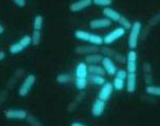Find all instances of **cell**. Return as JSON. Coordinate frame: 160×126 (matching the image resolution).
<instances>
[{
    "label": "cell",
    "instance_id": "cell-1",
    "mask_svg": "<svg viewBox=\"0 0 160 126\" xmlns=\"http://www.w3.org/2000/svg\"><path fill=\"white\" fill-rule=\"evenodd\" d=\"M141 28H142V24H141L140 21H136V23L132 24L131 32H129V36H128V42H127V45H128L131 50H134V49L137 48Z\"/></svg>",
    "mask_w": 160,
    "mask_h": 126
},
{
    "label": "cell",
    "instance_id": "cell-2",
    "mask_svg": "<svg viewBox=\"0 0 160 126\" xmlns=\"http://www.w3.org/2000/svg\"><path fill=\"white\" fill-rule=\"evenodd\" d=\"M35 82H36V78H35L34 74H28L26 76V78L23 79V82L21 83L19 86V89H18V94L20 97H26V95L29 94V92L31 91L32 87L34 86Z\"/></svg>",
    "mask_w": 160,
    "mask_h": 126
},
{
    "label": "cell",
    "instance_id": "cell-3",
    "mask_svg": "<svg viewBox=\"0 0 160 126\" xmlns=\"http://www.w3.org/2000/svg\"><path fill=\"white\" fill-rule=\"evenodd\" d=\"M124 34H125V30L123 28H121V27H119V28L112 30V32L107 33V34L103 37V42H104L105 45L109 46L115 43L116 40H118L119 38H121Z\"/></svg>",
    "mask_w": 160,
    "mask_h": 126
},
{
    "label": "cell",
    "instance_id": "cell-4",
    "mask_svg": "<svg viewBox=\"0 0 160 126\" xmlns=\"http://www.w3.org/2000/svg\"><path fill=\"white\" fill-rule=\"evenodd\" d=\"M112 92H113L112 83L106 82L104 85H102L101 89H100V91H99V94H98V98L103 101V102H106V101L109 100V98L112 97Z\"/></svg>",
    "mask_w": 160,
    "mask_h": 126
},
{
    "label": "cell",
    "instance_id": "cell-5",
    "mask_svg": "<svg viewBox=\"0 0 160 126\" xmlns=\"http://www.w3.org/2000/svg\"><path fill=\"white\" fill-rule=\"evenodd\" d=\"M127 73H136L137 71V53L135 50H131L126 57Z\"/></svg>",
    "mask_w": 160,
    "mask_h": 126
},
{
    "label": "cell",
    "instance_id": "cell-6",
    "mask_svg": "<svg viewBox=\"0 0 160 126\" xmlns=\"http://www.w3.org/2000/svg\"><path fill=\"white\" fill-rule=\"evenodd\" d=\"M4 116L10 120H26L29 114L23 109H9L4 112Z\"/></svg>",
    "mask_w": 160,
    "mask_h": 126
},
{
    "label": "cell",
    "instance_id": "cell-7",
    "mask_svg": "<svg viewBox=\"0 0 160 126\" xmlns=\"http://www.w3.org/2000/svg\"><path fill=\"white\" fill-rule=\"evenodd\" d=\"M112 24V21L109 19L103 17V18H97V19H92L89 23V27L92 30H99V29H105Z\"/></svg>",
    "mask_w": 160,
    "mask_h": 126
},
{
    "label": "cell",
    "instance_id": "cell-8",
    "mask_svg": "<svg viewBox=\"0 0 160 126\" xmlns=\"http://www.w3.org/2000/svg\"><path fill=\"white\" fill-rule=\"evenodd\" d=\"M102 64V67L103 69L105 70V72L109 75H115L116 72H117V67L115 65V63L110 57H107V56H104L101 62Z\"/></svg>",
    "mask_w": 160,
    "mask_h": 126
},
{
    "label": "cell",
    "instance_id": "cell-9",
    "mask_svg": "<svg viewBox=\"0 0 160 126\" xmlns=\"http://www.w3.org/2000/svg\"><path fill=\"white\" fill-rule=\"evenodd\" d=\"M92 4V0H78V1H74L70 4L69 9L71 12H81V11L87 9Z\"/></svg>",
    "mask_w": 160,
    "mask_h": 126
},
{
    "label": "cell",
    "instance_id": "cell-10",
    "mask_svg": "<svg viewBox=\"0 0 160 126\" xmlns=\"http://www.w3.org/2000/svg\"><path fill=\"white\" fill-rule=\"evenodd\" d=\"M103 16H104L105 18L109 19L110 21H113V23H119V20H120L121 18V14L119 12H117L116 10L112 9V8H104L103 9Z\"/></svg>",
    "mask_w": 160,
    "mask_h": 126
},
{
    "label": "cell",
    "instance_id": "cell-11",
    "mask_svg": "<svg viewBox=\"0 0 160 126\" xmlns=\"http://www.w3.org/2000/svg\"><path fill=\"white\" fill-rule=\"evenodd\" d=\"M105 110V102L97 98L91 106V114L93 117H100L103 114Z\"/></svg>",
    "mask_w": 160,
    "mask_h": 126
},
{
    "label": "cell",
    "instance_id": "cell-12",
    "mask_svg": "<svg viewBox=\"0 0 160 126\" xmlns=\"http://www.w3.org/2000/svg\"><path fill=\"white\" fill-rule=\"evenodd\" d=\"M75 78H87V76L89 74L88 72V65L85 62H81L78 63L75 67L74 71Z\"/></svg>",
    "mask_w": 160,
    "mask_h": 126
},
{
    "label": "cell",
    "instance_id": "cell-13",
    "mask_svg": "<svg viewBox=\"0 0 160 126\" xmlns=\"http://www.w3.org/2000/svg\"><path fill=\"white\" fill-rule=\"evenodd\" d=\"M126 90L129 93L135 92L137 87V78H136V73H127V78H126Z\"/></svg>",
    "mask_w": 160,
    "mask_h": 126
},
{
    "label": "cell",
    "instance_id": "cell-14",
    "mask_svg": "<svg viewBox=\"0 0 160 126\" xmlns=\"http://www.w3.org/2000/svg\"><path fill=\"white\" fill-rule=\"evenodd\" d=\"M100 51L99 47H96V46H81V47H78L75 49V53L77 54H85V55H89V54H93V53H98Z\"/></svg>",
    "mask_w": 160,
    "mask_h": 126
},
{
    "label": "cell",
    "instance_id": "cell-15",
    "mask_svg": "<svg viewBox=\"0 0 160 126\" xmlns=\"http://www.w3.org/2000/svg\"><path fill=\"white\" fill-rule=\"evenodd\" d=\"M103 56L102 54H99V53H93V54H89V55H86L85 57V63L89 65H99L100 63L102 62L103 59Z\"/></svg>",
    "mask_w": 160,
    "mask_h": 126
},
{
    "label": "cell",
    "instance_id": "cell-16",
    "mask_svg": "<svg viewBox=\"0 0 160 126\" xmlns=\"http://www.w3.org/2000/svg\"><path fill=\"white\" fill-rule=\"evenodd\" d=\"M87 82L89 84H93V85H97V86H102V85H104L106 83L104 76L96 75V74H88Z\"/></svg>",
    "mask_w": 160,
    "mask_h": 126
},
{
    "label": "cell",
    "instance_id": "cell-17",
    "mask_svg": "<svg viewBox=\"0 0 160 126\" xmlns=\"http://www.w3.org/2000/svg\"><path fill=\"white\" fill-rule=\"evenodd\" d=\"M88 72H89V74H96V75H101V76H104L106 74L105 70L103 69V67L100 65H89Z\"/></svg>",
    "mask_w": 160,
    "mask_h": 126
},
{
    "label": "cell",
    "instance_id": "cell-18",
    "mask_svg": "<svg viewBox=\"0 0 160 126\" xmlns=\"http://www.w3.org/2000/svg\"><path fill=\"white\" fill-rule=\"evenodd\" d=\"M91 33L88 31H85V30H77L74 32V37L77 39L81 40V42H89V38H90Z\"/></svg>",
    "mask_w": 160,
    "mask_h": 126
},
{
    "label": "cell",
    "instance_id": "cell-19",
    "mask_svg": "<svg viewBox=\"0 0 160 126\" xmlns=\"http://www.w3.org/2000/svg\"><path fill=\"white\" fill-rule=\"evenodd\" d=\"M88 43H89V45L96 46V47H100V46H102L103 43H104V42H103V37H101L100 35L93 34V33H91Z\"/></svg>",
    "mask_w": 160,
    "mask_h": 126
},
{
    "label": "cell",
    "instance_id": "cell-20",
    "mask_svg": "<svg viewBox=\"0 0 160 126\" xmlns=\"http://www.w3.org/2000/svg\"><path fill=\"white\" fill-rule=\"evenodd\" d=\"M42 24H44V17L42 15H36L34 17L33 20V30H36V31H40L42 29Z\"/></svg>",
    "mask_w": 160,
    "mask_h": 126
},
{
    "label": "cell",
    "instance_id": "cell-21",
    "mask_svg": "<svg viewBox=\"0 0 160 126\" xmlns=\"http://www.w3.org/2000/svg\"><path fill=\"white\" fill-rule=\"evenodd\" d=\"M145 91L148 94L153 95V97H160V87L153 86V85H148L145 88Z\"/></svg>",
    "mask_w": 160,
    "mask_h": 126
},
{
    "label": "cell",
    "instance_id": "cell-22",
    "mask_svg": "<svg viewBox=\"0 0 160 126\" xmlns=\"http://www.w3.org/2000/svg\"><path fill=\"white\" fill-rule=\"evenodd\" d=\"M74 85H75V88L78 90H84L87 87L88 82L87 78H75L74 79Z\"/></svg>",
    "mask_w": 160,
    "mask_h": 126
},
{
    "label": "cell",
    "instance_id": "cell-23",
    "mask_svg": "<svg viewBox=\"0 0 160 126\" xmlns=\"http://www.w3.org/2000/svg\"><path fill=\"white\" fill-rule=\"evenodd\" d=\"M31 39H32V45L38 46L40 43V40H42V33H40V31L33 30L31 35Z\"/></svg>",
    "mask_w": 160,
    "mask_h": 126
},
{
    "label": "cell",
    "instance_id": "cell-24",
    "mask_svg": "<svg viewBox=\"0 0 160 126\" xmlns=\"http://www.w3.org/2000/svg\"><path fill=\"white\" fill-rule=\"evenodd\" d=\"M71 81V75L68 73H61L56 76V82L58 84H67Z\"/></svg>",
    "mask_w": 160,
    "mask_h": 126
},
{
    "label": "cell",
    "instance_id": "cell-25",
    "mask_svg": "<svg viewBox=\"0 0 160 126\" xmlns=\"http://www.w3.org/2000/svg\"><path fill=\"white\" fill-rule=\"evenodd\" d=\"M23 50H24V48L20 45L19 43H12V45L10 46V49H9L10 53H12V54L21 53V52H22Z\"/></svg>",
    "mask_w": 160,
    "mask_h": 126
},
{
    "label": "cell",
    "instance_id": "cell-26",
    "mask_svg": "<svg viewBox=\"0 0 160 126\" xmlns=\"http://www.w3.org/2000/svg\"><path fill=\"white\" fill-rule=\"evenodd\" d=\"M112 86H113V89L122 90L124 88V86H125V81L119 78H115V79H113V82H112Z\"/></svg>",
    "mask_w": 160,
    "mask_h": 126
},
{
    "label": "cell",
    "instance_id": "cell-27",
    "mask_svg": "<svg viewBox=\"0 0 160 126\" xmlns=\"http://www.w3.org/2000/svg\"><path fill=\"white\" fill-rule=\"evenodd\" d=\"M119 24H121V28H123L126 31V30H131L132 23L126 17H124V16H121L120 20H119Z\"/></svg>",
    "mask_w": 160,
    "mask_h": 126
},
{
    "label": "cell",
    "instance_id": "cell-28",
    "mask_svg": "<svg viewBox=\"0 0 160 126\" xmlns=\"http://www.w3.org/2000/svg\"><path fill=\"white\" fill-rule=\"evenodd\" d=\"M92 3L101 8H108L112 3V0H92Z\"/></svg>",
    "mask_w": 160,
    "mask_h": 126
},
{
    "label": "cell",
    "instance_id": "cell-29",
    "mask_svg": "<svg viewBox=\"0 0 160 126\" xmlns=\"http://www.w3.org/2000/svg\"><path fill=\"white\" fill-rule=\"evenodd\" d=\"M20 43L22 47L26 49V48H28L30 45L32 43V39H31V36H29V35H24V36H22L19 39V42H18Z\"/></svg>",
    "mask_w": 160,
    "mask_h": 126
},
{
    "label": "cell",
    "instance_id": "cell-30",
    "mask_svg": "<svg viewBox=\"0 0 160 126\" xmlns=\"http://www.w3.org/2000/svg\"><path fill=\"white\" fill-rule=\"evenodd\" d=\"M116 78H119L121 79H124L125 81L126 78H127V71L126 70H123V69H120V70H117L116 72Z\"/></svg>",
    "mask_w": 160,
    "mask_h": 126
},
{
    "label": "cell",
    "instance_id": "cell-31",
    "mask_svg": "<svg viewBox=\"0 0 160 126\" xmlns=\"http://www.w3.org/2000/svg\"><path fill=\"white\" fill-rule=\"evenodd\" d=\"M102 53L104 54L105 56L110 57V58H112V56H116L117 55L116 52H113L112 49H108V48H103L102 49Z\"/></svg>",
    "mask_w": 160,
    "mask_h": 126
},
{
    "label": "cell",
    "instance_id": "cell-32",
    "mask_svg": "<svg viewBox=\"0 0 160 126\" xmlns=\"http://www.w3.org/2000/svg\"><path fill=\"white\" fill-rule=\"evenodd\" d=\"M13 2L19 8L26 7V0H13Z\"/></svg>",
    "mask_w": 160,
    "mask_h": 126
},
{
    "label": "cell",
    "instance_id": "cell-33",
    "mask_svg": "<svg viewBox=\"0 0 160 126\" xmlns=\"http://www.w3.org/2000/svg\"><path fill=\"white\" fill-rule=\"evenodd\" d=\"M31 119L33 120V122L30 121V120H28V121H29V123H30V124H31L32 126H40V123H39L38 120H36L34 117H31Z\"/></svg>",
    "mask_w": 160,
    "mask_h": 126
},
{
    "label": "cell",
    "instance_id": "cell-34",
    "mask_svg": "<svg viewBox=\"0 0 160 126\" xmlns=\"http://www.w3.org/2000/svg\"><path fill=\"white\" fill-rule=\"evenodd\" d=\"M70 126H87V125L83 124V123H81V122H72L71 124H70Z\"/></svg>",
    "mask_w": 160,
    "mask_h": 126
},
{
    "label": "cell",
    "instance_id": "cell-35",
    "mask_svg": "<svg viewBox=\"0 0 160 126\" xmlns=\"http://www.w3.org/2000/svg\"><path fill=\"white\" fill-rule=\"evenodd\" d=\"M4 57H5V53H4L3 51H0V62L3 61Z\"/></svg>",
    "mask_w": 160,
    "mask_h": 126
},
{
    "label": "cell",
    "instance_id": "cell-36",
    "mask_svg": "<svg viewBox=\"0 0 160 126\" xmlns=\"http://www.w3.org/2000/svg\"><path fill=\"white\" fill-rule=\"evenodd\" d=\"M3 32H4V28H3V26H2V24L0 23V35L3 34Z\"/></svg>",
    "mask_w": 160,
    "mask_h": 126
}]
</instances>
